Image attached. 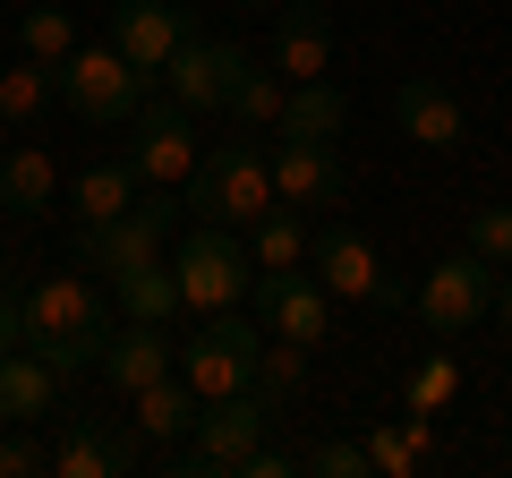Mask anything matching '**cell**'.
Masks as SVG:
<instances>
[{
    "label": "cell",
    "mask_w": 512,
    "mask_h": 478,
    "mask_svg": "<svg viewBox=\"0 0 512 478\" xmlns=\"http://www.w3.org/2000/svg\"><path fill=\"white\" fill-rule=\"evenodd\" d=\"M18 325H26V350H43V359L69 376V368H103L120 316L103 308V282L43 274V282H26V291H18Z\"/></svg>",
    "instance_id": "1"
},
{
    "label": "cell",
    "mask_w": 512,
    "mask_h": 478,
    "mask_svg": "<svg viewBox=\"0 0 512 478\" xmlns=\"http://www.w3.org/2000/svg\"><path fill=\"white\" fill-rule=\"evenodd\" d=\"M171 274H180V308H188V316H222V308H239V299L256 291L248 239H239L231 222H205V231H188L180 248H171Z\"/></svg>",
    "instance_id": "2"
},
{
    "label": "cell",
    "mask_w": 512,
    "mask_h": 478,
    "mask_svg": "<svg viewBox=\"0 0 512 478\" xmlns=\"http://www.w3.org/2000/svg\"><path fill=\"white\" fill-rule=\"evenodd\" d=\"M256 350H265V325H256V316H239V308L205 316V325L180 342L188 393H197V402H231V393H248L256 385Z\"/></svg>",
    "instance_id": "3"
},
{
    "label": "cell",
    "mask_w": 512,
    "mask_h": 478,
    "mask_svg": "<svg viewBox=\"0 0 512 478\" xmlns=\"http://www.w3.org/2000/svg\"><path fill=\"white\" fill-rule=\"evenodd\" d=\"M188 205H197L205 222H231V231H248L256 214H274V163L256 146H205V163L188 171Z\"/></svg>",
    "instance_id": "4"
},
{
    "label": "cell",
    "mask_w": 512,
    "mask_h": 478,
    "mask_svg": "<svg viewBox=\"0 0 512 478\" xmlns=\"http://www.w3.org/2000/svg\"><path fill=\"white\" fill-rule=\"evenodd\" d=\"M265 427H274V402H265V393L197 402V427H188L197 444H188L171 470H188V478H231V470H248V461L265 453Z\"/></svg>",
    "instance_id": "5"
},
{
    "label": "cell",
    "mask_w": 512,
    "mask_h": 478,
    "mask_svg": "<svg viewBox=\"0 0 512 478\" xmlns=\"http://www.w3.org/2000/svg\"><path fill=\"white\" fill-rule=\"evenodd\" d=\"M154 77L128 69L120 43H77L69 60H60V103L77 111V120H94V129H128L137 120V103H146Z\"/></svg>",
    "instance_id": "6"
},
{
    "label": "cell",
    "mask_w": 512,
    "mask_h": 478,
    "mask_svg": "<svg viewBox=\"0 0 512 478\" xmlns=\"http://www.w3.org/2000/svg\"><path fill=\"white\" fill-rule=\"evenodd\" d=\"M171 231H180V205H171V188H154V197H137L120 222L77 231V265L111 282V274H128V265H146V257H171Z\"/></svg>",
    "instance_id": "7"
},
{
    "label": "cell",
    "mask_w": 512,
    "mask_h": 478,
    "mask_svg": "<svg viewBox=\"0 0 512 478\" xmlns=\"http://www.w3.org/2000/svg\"><path fill=\"white\" fill-rule=\"evenodd\" d=\"M128 163H137V180L146 188H188V171L205 163L197 146V111L188 103H137V120H128Z\"/></svg>",
    "instance_id": "8"
},
{
    "label": "cell",
    "mask_w": 512,
    "mask_h": 478,
    "mask_svg": "<svg viewBox=\"0 0 512 478\" xmlns=\"http://www.w3.org/2000/svg\"><path fill=\"white\" fill-rule=\"evenodd\" d=\"M410 308H419V325L436 333V342H453V333H470L478 316L495 308V265L478 257V248H461V257L427 265V282L410 291Z\"/></svg>",
    "instance_id": "9"
},
{
    "label": "cell",
    "mask_w": 512,
    "mask_h": 478,
    "mask_svg": "<svg viewBox=\"0 0 512 478\" xmlns=\"http://www.w3.org/2000/svg\"><path fill=\"white\" fill-rule=\"evenodd\" d=\"M308 257H316V282H325V299H350V308H402V282H393V265L376 257V239H367V231L333 222V231L316 239Z\"/></svg>",
    "instance_id": "10"
},
{
    "label": "cell",
    "mask_w": 512,
    "mask_h": 478,
    "mask_svg": "<svg viewBox=\"0 0 512 478\" xmlns=\"http://www.w3.org/2000/svg\"><path fill=\"white\" fill-rule=\"evenodd\" d=\"M239 69H248V52H239V43H205V35H188L180 52L163 60V77H154V86H163L171 103H188V111H231Z\"/></svg>",
    "instance_id": "11"
},
{
    "label": "cell",
    "mask_w": 512,
    "mask_h": 478,
    "mask_svg": "<svg viewBox=\"0 0 512 478\" xmlns=\"http://www.w3.org/2000/svg\"><path fill=\"white\" fill-rule=\"evenodd\" d=\"M188 35H197V26H188L180 0H120V9H111V43H120L128 69H146V77H163V60L180 52Z\"/></svg>",
    "instance_id": "12"
},
{
    "label": "cell",
    "mask_w": 512,
    "mask_h": 478,
    "mask_svg": "<svg viewBox=\"0 0 512 478\" xmlns=\"http://www.w3.org/2000/svg\"><path fill=\"white\" fill-rule=\"evenodd\" d=\"M393 120H402V137L427 146V154H453L461 137H470V111H461V94L444 86V77H393Z\"/></svg>",
    "instance_id": "13"
},
{
    "label": "cell",
    "mask_w": 512,
    "mask_h": 478,
    "mask_svg": "<svg viewBox=\"0 0 512 478\" xmlns=\"http://www.w3.org/2000/svg\"><path fill=\"white\" fill-rule=\"evenodd\" d=\"M256 325L291 350H325V282L308 274H256Z\"/></svg>",
    "instance_id": "14"
},
{
    "label": "cell",
    "mask_w": 512,
    "mask_h": 478,
    "mask_svg": "<svg viewBox=\"0 0 512 478\" xmlns=\"http://www.w3.org/2000/svg\"><path fill=\"white\" fill-rule=\"evenodd\" d=\"M137 470V427L120 419H69L52 436V478H120Z\"/></svg>",
    "instance_id": "15"
},
{
    "label": "cell",
    "mask_w": 512,
    "mask_h": 478,
    "mask_svg": "<svg viewBox=\"0 0 512 478\" xmlns=\"http://www.w3.org/2000/svg\"><path fill=\"white\" fill-rule=\"evenodd\" d=\"M265 163H274V197H282V205H299V214H325V205H342V154H333V146L274 137V146H265Z\"/></svg>",
    "instance_id": "16"
},
{
    "label": "cell",
    "mask_w": 512,
    "mask_h": 478,
    "mask_svg": "<svg viewBox=\"0 0 512 478\" xmlns=\"http://www.w3.org/2000/svg\"><path fill=\"white\" fill-rule=\"evenodd\" d=\"M274 69L291 77V86H308V77L333 69V18L316 0H282L274 9Z\"/></svg>",
    "instance_id": "17"
},
{
    "label": "cell",
    "mask_w": 512,
    "mask_h": 478,
    "mask_svg": "<svg viewBox=\"0 0 512 478\" xmlns=\"http://www.w3.org/2000/svg\"><path fill=\"white\" fill-rule=\"evenodd\" d=\"M103 376L128 402V393L154 385V376H180V342H171L163 325H146V316H120V333H111V350H103Z\"/></svg>",
    "instance_id": "18"
},
{
    "label": "cell",
    "mask_w": 512,
    "mask_h": 478,
    "mask_svg": "<svg viewBox=\"0 0 512 478\" xmlns=\"http://www.w3.org/2000/svg\"><path fill=\"white\" fill-rule=\"evenodd\" d=\"M52 402H60V368L43 359V350L18 342L9 359H0V427H43Z\"/></svg>",
    "instance_id": "19"
},
{
    "label": "cell",
    "mask_w": 512,
    "mask_h": 478,
    "mask_svg": "<svg viewBox=\"0 0 512 478\" xmlns=\"http://www.w3.org/2000/svg\"><path fill=\"white\" fill-rule=\"evenodd\" d=\"M367 470L376 478H427V470H444V444H436V419H393V427H367Z\"/></svg>",
    "instance_id": "20"
},
{
    "label": "cell",
    "mask_w": 512,
    "mask_h": 478,
    "mask_svg": "<svg viewBox=\"0 0 512 478\" xmlns=\"http://www.w3.org/2000/svg\"><path fill=\"white\" fill-rule=\"evenodd\" d=\"M137 197H146V180H137V163H128V154H120V163H86V171L69 180V222H77V231L120 222Z\"/></svg>",
    "instance_id": "21"
},
{
    "label": "cell",
    "mask_w": 512,
    "mask_h": 478,
    "mask_svg": "<svg viewBox=\"0 0 512 478\" xmlns=\"http://www.w3.org/2000/svg\"><path fill=\"white\" fill-rule=\"evenodd\" d=\"M52 197H60L52 146H9L0 154V214H52Z\"/></svg>",
    "instance_id": "22"
},
{
    "label": "cell",
    "mask_w": 512,
    "mask_h": 478,
    "mask_svg": "<svg viewBox=\"0 0 512 478\" xmlns=\"http://www.w3.org/2000/svg\"><path fill=\"white\" fill-rule=\"evenodd\" d=\"M128 427H137L146 444L188 436V427H197V393H188V376H154V385H137V393H128Z\"/></svg>",
    "instance_id": "23"
},
{
    "label": "cell",
    "mask_w": 512,
    "mask_h": 478,
    "mask_svg": "<svg viewBox=\"0 0 512 478\" xmlns=\"http://www.w3.org/2000/svg\"><path fill=\"white\" fill-rule=\"evenodd\" d=\"M350 129V103L333 77H308V86H291V103H282V129L274 137H299V146H333V137Z\"/></svg>",
    "instance_id": "24"
},
{
    "label": "cell",
    "mask_w": 512,
    "mask_h": 478,
    "mask_svg": "<svg viewBox=\"0 0 512 478\" xmlns=\"http://www.w3.org/2000/svg\"><path fill=\"white\" fill-rule=\"evenodd\" d=\"M308 222H299V205H274V214H256L248 222V265L256 274H299L308 265Z\"/></svg>",
    "instance_id": "25"
},
{
    "label": "cell",
    "mask_w": 512,
    "mask_h": 478,
    "mask_svg": "<svg viewBox=\"0 0 512 478\" xmlns=\"http://www.w3.org/2000/svg\"><path fill=\"white\" fill-rule=\"evenodd\" d=\"M111 291H120V316H146V325H171V316H180V274H171V257H146V265H128V274H111Z\"/></svg>",
    "instance_id": "26"
},
{
    "label": "cell",
    "mask_w": 512,
    "mask_h": 478,
    "mask_svg": "<svg viewBox=\"0 0 512 478\" xmlns=\"http://www.w3.org/2000/svg\"><path fill=\"white\" fill-rule=\"evenodd\" d=\"M453 402H461V359H444V350H427L419 368L402 376V410H410V419H444Z\"/></svg>",
    "instance_id": "27"
},
{
    "label": "cell",
    "mask_w": 512,
    "mask_h": 478,
    "mask_svg": "<svg viewBox=\"0 0 512 478\" xmlns=\"http://www.w3.org/2000/svg\"><path fill=\"white\" fill-rule=\"evenodd\" d=\"M282 103H291V77H282V69H239V86H231V120H239V129L274 137L282 129Z\"/></svg>",
    "instance_id": "28"
},
{
    "label": "cell",
    "mask_w": 512,
    "mask_h": 478,
    "mask_svg": "<svg viewBox=\"0 0 512 478\" xmlns=\"http://www.w3.org/2000/svg\"><path fill=\"white\" fill-rule=\"evenodd\" d=\"M52 86H60V69H43V60L18 52L9 69H0V120H9V129H26V120L52 103Z\"/></svg>",
    "instance_id": "29"
},
{
    "label": "cell",
    "mask_w": 512,
    "mask_h": 478,
    "mask_svg": "<svg viewBox=\"0 0 512 478\" xmlns=\"http://www.w3.org/2000/svg\"><path fill=\"white\" fill-rule=\"evenodd\" d=\"M18 52L43 60V69H60V60L77 52V18H69V9H52V0H43V9H26V18H18Z\"/></svg>",
    "instance_id": "30"
},
{
    "label": "cell",
    "mask_w": 512,
    "mask_h": 478,
    "mask_svg": "<svg viewBox=\"0 0 512 478\" xmlns=\"http://www.w3.org/2000/svg\"><path fill=\"white\" fill-rule=\"evenodd\" d=\"M299 376H308V350H291V342H274V333H265V350H256V385L248 393H265V402H291L299 393Z\"/></svg>",
    "instance_id": "31"
},
{
    "label": "cell",
    "mask_w": 512,
    "mask_h": 478,
    "mask_svg": "<svg viewBox=\"0 0 512 478\" xmlns=\"http://www.w3.org/2000/svg\"><path fill=\"white\" fill-rule=\"evenodd\" d=\"M299 470H316V478H376V470H367V444H359V436H316L308 453H299Z\"/></svg>",
    "instance_id": "32"
},
{
    "label": "cell",
    "mask_w": 512,
    "mask_h": 478,
    "mask_svg": "<svg viewBox=\"0 0 512 478\" xmlns=\"http://www.w3.org/2000/svg\"><path fill=\"white\" fill-rule=\"evenodd\" d=\"M470 248L487 265H512V205H478L470 214Z\"/></svg>",
    "instance_id": "33"
},
{
    "label": "cell",
    "mask_w": 512,
    "mask_h": 478,
    "mask_svg": "<svg viewBox=\"0 0 512 478\" xmlns=\"http://www.w3.org/2000/svg\"><path fill=\"white\" fill-rule=\"evenodd\" d=\"M43 470H52V444H35L26 427H9V436H0V478H43Z\"/></svg>",
    "instance_id": "34"
},
{
    "label": "cell",
    "mask_w": 512,
    "mask_h": 478,
    "mask_svg": "<svg viewBox=\"0 0 512 478\" xmlns=\"http://www.w3.org/2000/svg\"><path fill=\"white\" fill-rule=\"evenodd\" d=\"M26 342V325H18V291H9V282H0V359H9V350Z\"/></svg>",
    "instance_id": "35"
},
{
    "label": "cell",
    "mask_w": 512,
    "mask_h": 478,
    "mask_svg": "<svg viewBox=\"0 0 512 478\" xmlns=\"http://www.w3.org/2000/svg\"><path fill=\"white\" fill-rule=\"evenodd\" d=\"M495 316H504V333H512V282H495Z\"/></svg>",
    "instance_id": "36"
},
{
    "label": "cell",
    "mask_w": 512,
    "mask_h": 478,
    "mask_svg": "<svg viewBox=\"0 0 512 478\" xmlns=\"http://www.w3.org/2000/svg\"><path fill=\"white\" fill-rule=\"evenodd\" d=\"M231 9H282V0H231Z\"/></svg>",
    "instance_id": "37"
},
{
    "label": "cell",
    "mask_w": 512,
    "mask_h": 478,
    "mask_svg": "<svg viewBox=\"0 0 512 478\" xmlns=\"http://www.w3.org/2000/svg\"><path fill=\"white\" fill-rule=\"evenodd\" d=\"M0 274H9V239H0Z\"/></svg>",
    "instance_id": "38"
},
{
    "label": "cell",
    "mask_w": 512,
    "mask_h": 478,
    "mask_svg": "<svg viewBox=\"0 0 512 478\" xmlns=\"http://www.w3.org/2000/svg\"><path fill=\"white\" fill-rule=\"evenodd\" d=\"M504 461H512V444H504Z\"/></svg>",
    "instance_id": "39"
}]
</instances>
